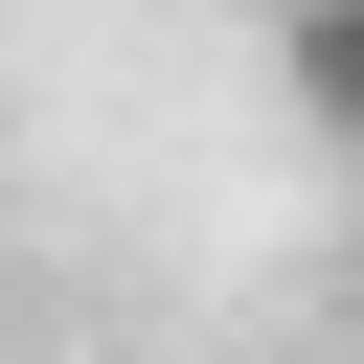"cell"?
Returning <instances> with one entry per match:
<instances>
[{
    "instance_id": "6da1fadb",
    "label": "cell",
    "mask_w": 364,
    "mask_h": 364,
    "mask_svg": "<svg viewBox=\"0 0 364 364\" xmlns=\"http://www.w3.org/2000/svg\"><path fill=\"white\" fill-rule=\"evenodd\" d=\"M296 91H318V114L364 136V0H296Z\"/></svg>"
}]
</instances>
